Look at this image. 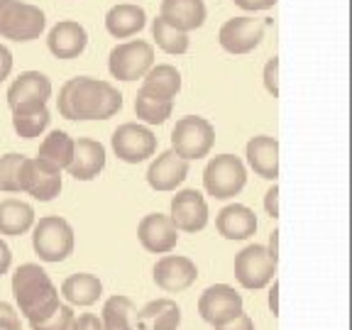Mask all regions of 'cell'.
Returning a JSON list of instances; mask_svg holds the SVG:
<instances>
[{
	"label": "cell",
	"mask_w": 352,
	"mask_h": 330,
	"mask_svg": "<svg viewBox=\"0 0 352 330\" xmlns=\"http://www.w3.org/2000/svg\"><path fill=\"white\" fill-rule=\"evenodd\" d=\"M74 154V140L66 135L64 130H52L44 142L39 144V160L50 162V164L59 166V169H66L69 162H72Z\"/></svg>",
	"instance_id": "cell-30"
},
{
	"label": "cell",
	"mask_w": 352,
	"mask_h": 330,
	"mask_svg": "<svg viewBox=\"0 0 352 330\" xmlns=\"http://www.w3.org/2000/svg\"><path fill=\"white\" fill-rule=\"evenodd\" d=\"M50 120L52 118H50V110H47V103H30V105L12 108V127L25 140L39 138L47 130Z\"/></svg>",
	"instance_id": "cell-26"
},
{
	"label": "cell",
	"mask_w": 352,
	"mask_h": 330,
	"mask_svg": "<svg viewBox=\"0 0 352 330\" xmlns=\"http://www.w3.org/2000/svg\"><path fill=\"white\" fill-rule=\"evenodd\" d=\"M198 314L213 328L223 325L242 314V296L228 284L208 286L198 298Z\"/></svg>",
	"instance_id": "cell-11"
},
{
	"label": "cell",
	"mask_w": 352,
	"mask_h": 330,
	"mask_svg": "<svg viewBox=\"0 0 352 330\" xmlns=\"http://www.w3.org/2000/svg\"><path fill=\"white\" fill-rule=\"evenodd\" d=\"M196 279H198L196 264L188 257H182V254L166 252L160 262L154 264V284L166 294L186 292Z\"/></svg>",
	"instance_id": "cell-14"
},
{
	"label": "cell",
	"mask_w": 352,
	"mask_h": 330,
	"mask_svg": "<svg viewBox=\"0 0 352 330\" xmlns=\"http://www.w3.org/2000/svg\"><path fill=\"white\" fill-rule=\"evenodd\" d=\"M0 330H20V316L6 301H0Z\"/></svg>",
	"instance_id": "cell-36"
},
{
	"label": "cell",
	"mask_w": 352,
	"mask_h": 330,
	"mask_svg": "<svg viewBox=\"0 0 352 330\" xmlns=\"http://www.w3.org/2000/svg\"><path fill=\"white\" fill-rule=\"evenodd\" d=\"M262 37H264V22L248 15L228 20L218 32L220 47L226 52H230V54H248V52L257 50Z\"/></svg>",
	"instance_id": "cell-13"
},
{
	"label": "cell",
	"mask_w": 352,
	"mask_h": 330,
	"mask_svg": "<svg viewBox=\"0 0 352 330\" xmlns=\"http://www.w3.org/2000/svg\"><path fill=\"white\" fill-rule=\"evenodd\" d=\"M138 237L142 242V248L152 254H166L176 248L179 242V230L171 223L169 215L164 213H149L140 220Z\"/></svg>",
	"instance_id": "cell-15"
},
{
	"label": "cell",
	"mask_w": 352,
	"mask_h": 330,
	"mask_svg": "<svg viewBox=\"0 0 352 330\" xmlns=\"http://www.w3.org/2000/svg\"><path fill=\"white\" fill-rule=\"evenodd\" d=\"M132 323L135 330H176L182 323V308L171 298H157L138 311Z\"/></svg>",
	"instance_id": "cell-20"
},
{
	"label": "cell",
	"mask_w": 352,
	"mask_h": 330,
	"mask_svg": "<svg viewBox=\"0 0 352 330\" xmlns=\"http://www.w3.org/2000/svg\"><path fill=\"white\" fill-rule=\"evenodd\" d=\"M105 166V147L91 138L74 140V154L66 171L76 179V182H91L103 171Z\"/></svg>",
	"instance_id": "cell-16"
},
{
	"label": "cell",
	"mask_w": 352,
	"mask_h": 330,
	"mask_svg": "<svg viewBox=\"0 0 352 330\" xmlns=\"http://www.w3.org/2000/svg\"><path fill=\"white\" fill-rule=\"evenodd\" d=\"M142 78H144L142 91H147V94H152V96H160V98L174 100L176 94L182 91V74L171 64L152 66Z\"/></svg>",
	"instance_id": "cell-28"
},
{
	"label": "cell",
	"mask_w": 352,
	"mask_h": 330,
	"mask_svg": "<svg viewBox=\"0 0 352 330\" xmlns=\"http://www.w3.org/2000/svg\"><path fill=\"white\" fill-rule=\"evenodd\" d=\"M171 223L176 230L184 232H198L208 226V204L201 191L196 188H184L171 198Z\"/></svg>",
	"instance_id": "cell-12"
},
{
	"label": "cell",
	"mask_w": 352,
	"mask_h": 330,
	"mask_svg": "<svg viewBox=\"0 0 352 330\" xmlns=\"http://www.w3.org/2000/svg\"><path fill=\"white\" fill-rule=\"evenodd\" d=\"M12 296L30 323L50 318L59 308V292L39 264H22L12 274Z\"/></svg>",
	"instance_id": "cell-2"
},
{
	"label": "cell",
	"mask_w": 352,
	"mask_h": 330,
	"mask_svg": "<svg viewBox=\"0 0 352 330\" xmlns=\"http://www.w3.org/2000/svg\"><path fill=\"white\" fill-rule=\"evenodd\" d=\"M264 86H267V91H270L274 98L279 96V56L270 59L267 66H264Z\"/></svg>",
	"instance_id": "cell-35"
},
{
	"label": "cell",
	"mask_w": 352,
	"mask_h": 330,
	"mask_svg": "<svg viewBox=\"0 0 352 330\" xmlns=\"http://www.w3.org/2000/svg\"><path fill=\"white\" fill-rule=\"evenodd\" d=\"M10 262H12V252H10V248H8L6 242L0 240V276H3L8 270H10Z\"/></svg>",
	"instance_id": "cell-42"
},
{
	"label": "cell",
	"mask_w": 352,
	"mask_h": 330,
	"mask_svg": "<svg viewBox=\"0 0 352 330\" xmlns=\"http://www.w3.org/2000/svg\"><path fill=\"white\" fill-rule=\"evenodd\" d=\"M32 228V248L42 262H64L74 252V230L64 218L44 215Z\"/></svg>",
	"instance_id": "cell-3"
},
{
	"label": "cell",
	"mask_w": 352,
	"mask_h": 330,
	"mask_svg": "<svg viewBox=\"0 0 352 330\" xmlns=\"http://www.w3.org/2000/svg\"><path fill=\"white\" fill-rule=\"evenodd\" d=\"M215 330H254V323H252V318L242 311L237 318L228 320V323H223V325H215Z\"/></svg>",
	"instance_id": "cell-37"
},
{
	"label": "cell",
	"mask_w": 352,
	"mask_h": 330,
	"mask_svg": "<svg viewBox=\"0 0 352 330\" xmlns=\"http://www.w3.org/2000/svg\"><path fill=\"white\" fill-rule=\"evenodd\" d=\"M100 294H103L100 279L94 274H86V272L72 274L61 284V296L74 306H94L100 298Z\"/></svg>",
	"instance_id": "cell-27"
},
{
	"label": "cell",
	"mask_w": 352,
	"mask_h": 330,
	"mask_svg": "<svg viewBox=\"0 0 352 330\" xmlns=\"http://www.w3.org/2000/svg\"><path fill=\"white\" fill-rule=\"evenodd\" d=\"M264 208H267L270 218H274V220L279 218V188H276V184L267 191V196H264Z\"/></svg>",
	"instance_id": "cell-39"
},
{
	"label": "cell",
	"mask_w": 352,
	"mask_h": 330,
	"mask_svg": "<svg viewBox=\"0 0 352 330\" xmlns=\"http://www.w3.org/2000/svg\"><path fill=\"white\" fill-rule=\"evenodd\" d=\"M147 25V15L138 3H120L113 6L105 15V30L116 39H127L138 34Z\"/></svg>",
	"instance_id": "cell-24"
},
{
	"label": "cell",
	"mask_w": 352,
	"mask_h": 330,
	"mask_svg": "<svg viewBox=\"0 0 352 330\" xmlns=\"http://www.w3.org/2000/svg\"><path fill=\"white\" fill-rule=\"evenodd\" d=\"M10 72H12V54L8 47L0 44V81H6L10 76Z\"/></svg>",
	"instance_id": "cell-41"
},
{
	"label": "cell",
	"mask_w": 352,
	"mask_h": 330,
	"mask_svg": "<svg viewBox=\"0 0 352 330\" xmlns=\"http://www.w3.org/2000/svg\"><path fill=\"white\" fill-rule=\"evenodd\" d=\"M215 228L226 240H248L257 230V215L242 204L226 206L215 218Z\"/></svg>",
	"instance_id": "cell-22"
},
{
	"label": "cell",
	"mask_w": 352,
	"mask_h": 330,
	"mask_svg": "<svg viewBox=\"0 0 352 330\" xmlns=\"http://www.w3.org/2000/svg\"><path fill=\"white\" fill-rule=\"evenodd\" d=\"M74 311L72 306H61L56 308L54 314L50 316V318L39 320V323H30L32 325V330H74Z\"/></svg>",
	"instance_id": "cell-34"
},
{
	"label": "cell",
	"mask_w": 352,
	"mask_h": 330,
	"mask_svg": "<svg viewBox=\"0 0 352 330\" xmlns=\"http://www.w3.org/2000/svg\"><path fill=\"white\" fill-rule=\"evenodd\" d=\"M213 144H215V130H213V125L201 116L179 118L174 130H171V149L188 162L208 157Z\"/></svg>",
	"instance_id": "cell-5"
},
{
	"label": "cell",
	"mask_w": 352,
	"mask_h": 330,
	"mask_svg": "<svg viewBox=\"0 0 352 330\" xmlns=\"http://www.w3.org/2000/svg\"><path fill=\"white\" fill-rule=\"evenodd\" d=\"M56 105L66 120H108L122 108V94L110 81L76 76L61 86Z\"/></svg>",
	"instance_id": "cell-1"
},
{
	"label": "cell",
	"mask_w": 352,
	"mask_h": 330,
	"mask_svg": "<svg viewBox=\"0 0 352 330\" xmlns=\"http://www.w3.org/2000/svg\"><path fill=\"white\" fill-rule=\"evenodd\" d=\"M242 10H270L276 6V0H232Z\"/></svg>",
	"instance_id": "cell-40"
},
{
	"label": "cell",
	"mask_w": 352,
	"mask_h": 330,
	"mask_svg": "<svg viewBox=\"0 0 352 330\" xmlns=\"http://www.w3.org/2000/svg\"><path fill=\"white\" fill-rule=\"evenodd\" d=\"M113 152L118 160L127 162V164H140V162L149 160L157 152V138L154 132L138 122H125L113 132Z\"/></svg>",
	"instance_id": "cell-9"
},
{
	"label": "cell",
	"mask_w": 352,
	"mask_h": 330,
	"mask_svg": "<svg viewBox=\"0 0 352 330\" xmlns=\"http://www.w3.org/2000/svg\"><path fill=\"white\" fill-rule=\"evenodd\" d=\"M160 17L169 22L171 28L191 32L206 22V3L204 0H162Z\"/></svg>",
	"instance_id": "cell-21"
},
{
	"label": "cell",
	"mask_w": 352,
	"mask_h": 330,
	"mask_svg": "<svg viewBox=\"0 0 352 330\" xmlns=\"http://www.w3.org/2000/svg\"><path fill=\"white\" fill-rule=\"evenodd\" d=\"M152 37L157 42V47L164 50L166 54H184V52H188V44H191L188 32L171 28L169 22H164L162 17L152 20Z\"/></svg>",
	"instance_id": "cell-32"
},
{
	"label": "cell",
	"mask_w": 352,
	"mask_h": 330,
	"mask_svg": "<svg viewBox=\"0 0 352 330\" xmlns=\"http://www.w3.org/2000/svg\"><path fill=\"white\" fill-rule=\"evenodd\" d=\"M276 259L267 252L264 245H248L235 257V279L245 289H264L274 279Z\"/></svg>",
	"instance_id": "cell-10"
},
{
	"label": "cell",
	"mask_w": 352,
	"mask_h": 330,
	"mask_svg": "<svg viewBox=\"0 0 352 330\" xmlns=\"http://www.w3.org/2000/svg\"><path fill=\"white\" fill-rule=\"evenodd\" d=\"M270 308H272V314L279 316V284H276V281L270 289Z\"/></svg>",
	"instance_id": "cell-43"
},
{
	"label": "cell",
	"mask_w": 352,
	"mask_h": 330,
	"mask_svg": "<svg viewBox=\"0 0 352 330\" xmlns=\"http://www.w3.org/2000/svg\"><path fill=\"white\" fill-rule=\"evenodd\" d=\"M135 314H138V306L132 303V298L127 296H110L103 306V330H135Z\"/></svg>",
	"instance_id": "cell-29"
},
{
	"label": "cell",
	"mask_w": 352,
	"mask_h": 330,
	"mask_svg": "<svg viewBox=\"0 0 352 330\" xmlns=\"http://www.w3.org/2000/svg\"><path fill=\"white\" fill-rule=\"evenodd\" d=\"M52 98V81L39 72H22L20 76L12 81L8 88V105L17 108V105H30V103H47Z\"/></svg>",
	"instance_id": "cell-19"
},
{
	"label": "cell",
	"mask_w": 352,
	"mask_h": 330,
	"mask_svg": "<svg viewBox=\"0 0 352 330\" xmlns=\"http://www.w3.org/2000/svg\"><path fill=\"white\" fill-rule=\"evenodd\" d=\"M88 44V34L76 20H59L47 34V47L56 59H76L83 54Z\"/></svg>",
	"instance_id": "cell-17"
},
{
	"label": "cell",
	"mask_w": 352,
	"mask_h": 330,
	"mask_svg": "<svg viewBox=\"0 0 352 330\" xmlns=\"http://www.w3.org/2000/svg\"><path fill=\"white\" fill-rule=\"evenodd\" d=\"M20 191L47 204L61 193V169L39 157H25L20 166Z\"/></svg>",
	"instance_id": "cell-8"
},
{
	"label": "cell",
	"mask_w": 352,
	"mask_h": 330,
	"mask_svg": "<svg viewBox=\"0 0 352 330\" xmlns=\"http://www.w3.org/2000/svg\"><path fill=\"white\" fill-rule=\"evenodd\" d=\"M47 17L37 6L20 0H0V34L15 42H32L44 32Z\"/></svg>",
	"instance_id": "cell-4"
},
{
	"label": "cell",
	"mask_w": 352,
	"mask_h": 330,
	"mask_svg": "<svg viewBox=\"0 0 352 330\" xmlns=\"http://www.w3.org/2000/svg\"><path fill=\"white\" fill-rule=\"evenodd\" d=\"M171 110H174V100L152 96L147 91H142V88L138 91L135 116L147 122V125H162V122H166V118H171Z\"/></svg>",
	"instance_id": "cell-31"
},
{
	"label": "cell",
	"mask_w": 352,
	"mask_h": 330,
	"mask_svg": "<svg viewBox=\"0 0 352 330\" xmlns=\"http://www.w3.org/2000/svg\"><path fill=\"white\" fill-rule=\"evenodd\" d=\"M245 184H248V169H245L242 160L235 157V154L213 157L204 171L206 191H208V196L220 198V201L237 196L245 188Z\"/></svg>",
	"instance_id": "cell-6"
},
{
	"label": "cell",
	"mask_w": 352,
	"mask_h": 330,
	"mask_svg": "<svg viewBox=\"0 0 352 330\" xmlns=\"http://www.w3.org/2000/svg\"><path fill=\"white\" fill-rule=\"evenodd\" d=\"M34 226V210L20 198L0 201V235H25Z\"/></svg>",
	"instance_id": "cell-25"
},
{
	"label": "cell",
	"mask_w": 352,
	"mask_h": 330,
	"mask_svg": "<svg viewBox=\"0 0 352 330\" xmlns=\"http://www.w3.org/2000/svg\"><path fill=\"white\" fill-rule=\"evenodd\" d=\"M22 154H6L0 157V191L17 193L20 191V166H22Z\"/></svg>",
	"instance_id": "cell-33"
},
{
	"label": "cell",
	"mask_w": 352,
	"mask_h": 330,
	"mask_svg": "<svg viewBox=\"0 0 352 330\" xmlns=\"http://www.w3.org/2000/svg\"><path fill=\"white\" fill-rule=\"evenodd\" d=\"M276 240H279V232L274 230V232L270 235V248H267V252H270L272 257H274L276 262H279V254H276Z\"/></svg>",
	"instance_id": "cell-44"
},
{
	"label": "cell",
	"mask_w": 352,
	"mask_h": 330,
	"mask_svg": "<svg viewBox=\"0 0 352 330\" xmlns=\"http://www.w3.org/2000/svg\"><path fill=\"white\" fill-rule=\"evenodd\" d=\"M188 176V160L179 157L174 149L162 152L147 169V184L154 191H174Z\"/></svg>",
	"instance_id": "cell-18"
},
{
	"label": "cell",
	"mask_w": 352,
	"mask_h": 330,
	"mask_svg": "<svg viewBox=\"0 0 352 330\" xmlns=\"http://www.w3.org/2000/svg\"><path fill=\"white\" fill-rule=\"evenodd\" d=\"M74 330H103L98 316L94 314H81L78 318H74Z\"/></svg>",
	"instance_id": "cell-38"
},
{
	"label": "cell",
	"mask_w": 352,
	"mask_h": 330,
	"mask_svg": "<svg viewBox=\"0 0 352 330\" xmlns=\"http://www.w3.org/2000/svg\"><path fill=\"white\" fill-rule=\"evenodd\" d=\"M248 164L262 179H279V142L270 135H257L248 142Z\"/></svg>",
	"instance_id": "cell-23"
},
{
	"label": "cell",
	"mask_w": 352,
	"mask_h": 330,
	"mask_svg": "<svg viewBox=\"0 0 352 330\" xmlns=\"http://www.w3.org/2000/svg\"><path fill=\"white\" fill-rule=\"evenodd\" d=\"M154 66V47L144 39L122 42L110 50L108 69L118 81H135Z\"/></svg>",
	"instance_id": "cell-7"
}]
</instances>
